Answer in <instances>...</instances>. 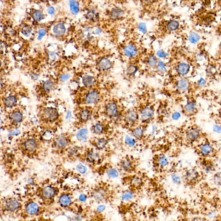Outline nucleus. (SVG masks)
<instances>
[{"instance_id": "f257e3e1", "label": "nucleus", "mask_w": 221, "mask_h": 221, "mask_svg": "<svg viewBox=\"0 0 221 221\" xmlns=\"http://www.w3.org/2000/svg\"><path fill=\"white\" fill-rule=\"evenodd\" d=\"M208 137L198 125L192 124L184 130L179 141L181 145L192 149Z\"/></svg>"}, {"instance_id": "f03ea898", "label": "nucleus", "mask_w": 221, "mask_h": 221, "mask_svg": "<svg viewBox=\"0 0 221 221\" xmlns=\"http://www.w3.org/2000/svg\"><path fill=\"white\" fill-rule=\"evenodd\" d=\"M198 157L213 158L218 160L221 154V149L217 142L208 137L192 149Z\"/></svg>"}, {"instance_id": "7ed1b4c3", "label": "nucleus", "mask_w": 221, "mask_h": 221, "mask_svg": "<svg viewBox=\"0 0 221 221\" xmlns=\"http://www.w3.org/2000/svg\"><path fill=\"white\" fill-rule=\"evenodd\" d=\"M207 175L196 165L184 169L181 180L186 187L194 189L206 180Z\"/></svg>"}, {"instance_id": "20e7f679", "label": "nucleus", "mask_w": 221, "mask_h": 221, "mask_svg": "<svg viewBox=\"0 0 221 221\" xmlns=\"http://www.w3.org/2000/svg\"><path fill=\"white\" fill-rule=\"evenodd\" d=\"M217 159L198 157L196 161V166L206 174H213L217 171L218 164Z\"/></svg>"}, {"instance_id": "39448f33", "label": "nucleus", "mask_w": 221, "mask_h": 221, "mask_svg": "<svg viewBox=\"0 0 221 221\" xmlns=\"http://www.w3.org/2000/svg\"><path fill=\"white\" fill-rule=\"evenodd\" d=\"M109 193L108 189L103 187H100L94 191L93 193V197L97 202L104 201L108 198Z\"/></svg>"}, {"instance_id": "423d86ee", "label": "nucleus", "mask_w": 221, "mask_h": 221, "mask_svg": "<svg viewBox=\"0 0 221 221\" xmlns=\"http://www.w3.org/2000/svg\"><path fill=\"white\" fill-rule=\"evenodd\" d=\"M122 169L127 172H131L135 169V165L132 161L129 158L123 159L121 162Z\"/></svg>"}, {"instance_id": "0eeeda50", "label": "nucleus", "mask_w": 221, "mask_h": 221, "mask_svg": "<svg viewBox=\"0 0 221 221\" xmlns=\"http://www.w3.org/2000/svg\"><path fill=\"white\" fill-rule=\"evenodd\" d=\"M45 116L49 121H53L58 119L59 113L57 109L53 108H46L44 111Z\"/></svg>"}, {"instance_id": "6e6552de", "label": "nucleus", "mask_w": 221, "mask_h": 221, "mask_svg": "<svg viewBox=\"0 0 221 221\" xmlns=\"http://www.w3.org/2000/svg\"><path fill=\"white\" fill-rule=\"evenodd\" d=\"M138 119V113L134 110H130L126 116L125 121L129 125L132 126L135 124Z\"/></svg>"}, {"instance_id": "1a4fd4ad", "label": "nucleus", "mask_w": 221, "mask_h": 221, "mask_svg": "<svg viewBox=\"0 0 221 221\" xmlns=\"http://www.w3.org/2000/svg\"><path fill=\"white\" fill-rule=\"evenodd\" d=\"M118 112V106L114 102H110L105 107V112L110 117H115Z\"/></svg>"}, {"instance_id": "9d476101", "label": "nucleus", "mask_w": 221, "mask_h": 221, "mask_svg": "<svg viewBox=\"0 0 221 221\" xmlns=\"http://www.w3.org/2000/svg\"><path fill=\"white\" fill-rule=\"evenodd\" d=\"M154 114L153 109L151 107H146L141 112V118L143 121H146L152 119Z\"/></svg>"}, {"instance_id": "9b49d317", "label": "nucleus", "mask_w": 221, "mask_h": 221, "mask_svg": "<svg viewBox=\"0 0 221 221\" xmlns=\"http://www.w3.org/2000/svg\"><path fill=\"white\" fill-rule=\"evenodd\" d=\"M98 66L101 70L105 71L110 69L112 67V64L110 60L107 58H103L99 61Z\"/></svg>"}, {"instance_id": "f8f14e48", "label": "nucleus", "mask_w": 221, "mask_h": 221, "mask_svg": "<svg viewBox=\"0 0 221 221\" xmlns=\"http://www.w3.org/2000/svg\"><path fill=\"white\" fill-rule=\"evenodd\" d=\"M124 53L127 57L132 58L137 55L138 50L136 47L132 45H127L124 48Z\"/></svg>"}, {"instance_id": "ddd939ff", "label": "nucleus", "mask_w": 221, "mask_h": 221, "mask_svg": "<svg viewBox=\"0 0 221 221\" xmlns=\"http://www.w3.org/2000/svg\"><path fill=\"white\" fill-rule=\"evenodd\" d=\"M99 99V94L97 91H92L89 92L86 96V101L88 104H93L98 101Z\"/></svg>"}, {"instance_id": "4468645a", "label": "nucleus", "mask_w": 221, "mask_h": 221, "mask_svg": "<svg viewBox=\"0 0 221 221\" xmlns=\"http://www.w3.org/2000/svg\"><path fill=\"white\" fill-rule=\"evenodd\" d=\"M190 67L189 65L186 63H181L177 67V70L178 73L181 75H187L189 72Z\"/></svg>"}, {"instance_id": "2eb2a0df", "label": "nucleus", "mask_w": 221, "mask_h": 221, "mask_svg": "<svg viewBox=\"0 0 221 221\" xmlns=\"http://www.w3.org/2000/svg\"><path fill=\"white\" fill-rule=\"evenodd\" d=\"M53 32L55 35L59 37L63 36L66 32V28L64 25L62 23L57 24L53 29Z\"/></svg>"}, {"instance_id": "dca6fc26", "label": "nucleus", "mask_w": 221, "mask_h": 221, "mask_svg": "<svg viewBox=\"0 0 221 221\" xmlns=\"http://www.w3.org/2000/svg\"><path fill=\"white\" fill-rule=\"evenodd\" d=\"M196 110V104L195 102H188L184 106V110L188 115H193Z\"/></svg>"}, {"instance_id": "f3484780", "label": "nucleus", "mask_w": 221, "mask_h": 221, "mask_svg": "<svg viewBox=\"0 0 221 221\" xmlns=\"http://www.w3.org/2000/svg\"><path fill=\"white\" fill-rule=\"evenodd\" d=\"M69 5L71 13L74 15H76L79 13V4L76 0H70Z\"/></svg>"}, {"instance_id": "a211bd4d", "label": "nucleus", "mask_w": 221, "mask_h": 221, "mask_svg": "<svg viewBox=\"0 0 221 221\" xmlns=\"http://www.w3.org/2000/svg\"><path fill=\"white\" fill-rule=\"evenodd\" d=\"M212 181L215 185L221 187V170L216 171L212 174Z\"/></svg>"}, {"instance_id": "6ab92c4d", "label": "nucleus", "mask_w": 221, "mask_h": 221, "mask_svg": "<svg viewBox=\"0 0 221 221\" xmlns=\"http://www.w3.org/2000/svg\"><path fill=\"white\" fill-rule=\"evenodd\" d=\"M39 206L35 203H32L29 204L26 207V212L30 215H33L36 214L39 211Z\"/></svg>"}, {"instance_id": "aec40b11", "label": "nucleus", "mask_w": 221, "mask_h": 221, "mask_svg": "<svg viewBox=\"0 0 221 221\" xmlns=\"http://www.w3.org/2000/svg\"><path fill=\"white\" fill-rule=\"evenodd\" d=\"M43 196L45 198L49 199L52 198L55 194V190L51 187H46L42 190Z\"/></svg>"}, {"instance_id": "412c9836", "label": "nucleus", "mask_w": 221, "mask_h": 221, "mask_svg": "<svg viewBox=\"0 0 221 221\" xmlns=\"http://www.w3.org/2000/svg\"><path fill=\"white\" fill-rule=\"evenodd\" d=\"M19 203L16 200H10L8 201L6 205V208L10 211H14L19 207Z\"/></svg>"}, {"instance_id": "4be33fe9", "label": "nucleus", "mask_w": 221, "mask_h": 221, "mask_svg": "<svg viewBox=\"0 0 221 221\" xmlns=\"http://www.w3.org/2000/svg\"><path fill=\"white\" fill-rule=\"evenodd\" d=\"M189 86V82L187 80L185 79H182L180 80L177 83V88L181 91H185L188 88Z\"/></svg>"}, {"instance_id": "5701e85b", "label": "nucleus", "mask_w": 221, "mask_h": 221, "mask_svg": "<svg viewBox=\"0 0 221 221\" xmlns=\"http://www.w3.org/2000/svg\"><path fill=\"white\" fill-rule=\"evenodd\" d=\"M25 147L29 151H32L36 149L37 144L34 140L29 139L25 143Z\"/></svg>"}, {"instance_id": "b1692460", "label": "nucleus", "mask_w": 221, "mask_h": 221, "mask_svg": "<svg viewBox=\"0 0 221 221\" xmlns=\"http://www.w3.org/2000/svg\"><path fill=\"white\" fill-rule=\"evenodd\" d=\"M95 80L92 76H86L83 79V83L86 86H92L94 84Z\"/></svg>"}, {"instance_id": "393cba45", "label": "nucleus", "mask_w": 221, "mask_h": 221, "mask_svg": "<svg viewBox=\"0 0 221 221\" xmlns=\"http://www.w3.org/2000/svg\"><path fill=\"white\" fill-rule=\"evenodd\" d=\"M17 99L14 96H9L5 99L4 101L5 105L8 107H11L15 105L17 102Z\"/></svg>"}, {"instance_id": "a878e982", "label": "nucleus", "mask_w": 221, "mask_h": 221, "mask_svg": "<svg viewBox=\"0 0 221 221\" xmlns=\"http://www.w3.org/2000/svg\"><path fill=\"white\" fill-rule=\"evenodd\" d=\"M108 143V140L105 138H100L97 140V143H96V146L98 149H102L105 147Z\"/></svg>"}, {"instance_id": "bb28decb", "label": "nucleus", "mask_w": 221, "mask_h": 221, "mask_svg": "<svg viewBox=\"0 0 221 221\" xmlns=\"http://www.w3.org/2000/svg\"><path fill=\"white\" fill-rule=\"evenodd\" d=\"M10 118L15 122L19 123L22 120L23 115L19 111H15L11 114Z\"/></svg>"}, {"instance_id": "cd10ccee", "label": "nucleus", "mask_w": 221, "mask_h": 221, "mask_svg": "<svg viewBox=\"0 0 221 221\" xmlns=\"http://www.w3.org/2000/svg\"><path fill=\"white\" fill-rule=\"evenodd\" d=\"M133 134L136 139L140 140L142 139L143 136V130L141 127H136L133 130Z\"/></svg>"}, {"instance_id": "c85d7f7f", "label": "nucleus", "mask_w": 221, "mask_h": 221, "mask_svg": "<svg viewBox=\"0 0 221 221\" xmlns=\"http://www.w3.org/2000/svg\"><path fill=\"white\" fill-rule=\"evenodd\" d=\"M32 18L36 21H40L44 18V15L42 11L40 10H35L32 14Z\"/></svg>"}, {"instance_id": "c756f323", "label": "nucleus", "mask_w": 221, "mask_h": 221, "mask_svg": "<svg viewBox=\"0 0 221 221\" xmlns=\"http://www.w3.org/2000/svg\"><path fill=\"white\" fill-rule=\"evenodd\" d=\"M100 159L99 155L96 152H90L88 154L87 160L90 162L93 163L98 160Z\"/></svg>"}, {"instance_id": "7c9ffc66", "label": "nucleus", "mask_w": 221, "mask_h": 221, "mask_svg": "<svg viewBox=\"0 0 221 221\" xmlns=\"http://www.w3.org/2000/svg\"><path fill=\"white\" fill-rule=\"evenodd\" d=\"M59 202L63 206H68L71 203V200L68 196L64 195L60 198Z\"/></svg>"}, {"instance_id": "2f4dec72", "label": "nucleus", "mask_w": 221, "mask_h": 221, "mask_svg": "<svg viewBox=\"0 0 221 221\" xmlns=\"http://www.w3.org/2000/svg\"><path fill=\"white\" fill-rule=\"evenodd\" d=\"M179 23L176 20L171 21L168 24L167 28L168 30L170 31H175L179 28Z\"/></svg>"}, {"instance_id": "473e14b6", "label": "nucleus", "mask_w": 221, "mask_h": 221, "mask_svg": "<svg viewBox=\"0 0 221 221\" xmlns=\"http://www.w3.org/2000/svg\"><path fill=\"white\" fill-rule=\"evenodd\" d=\"M189 41L192 44H196L200 40V37L195 32H192L189 37Z\"/></svg>"}, {"instance_id": "72a5a7b5", "label": "nucleus", "mask_w": 221, "mask_h": 221, "mask_svg": "<svg viewBox=\"0 0 221 221\" xmlns=\"http://www.w3.org/2000/svg\"><path fill=\"white\" fill-rule=\"evenodd\" d=\"M148 63L151 67H155L158 64V60L157 57L154 55L150 56L148 60Z\"/></svg>"}, {"instance_id": "f704fd0d", "label": "nucleus", "mask_w": 221, "mask_h": 221, "mask_svg": "<svg viewBox=\"0 0 221 221\" xmlns=\"http://www.w3.org/2000/svg\"><path fill=\"white\" fill-rule=\"evenodd\" d=\"M67 143L66 138L63 137H60L56 141V144L60 147H64L67 145Z\"/></svg>"}, {"instance_id": "c9c22d12", "label": "nucleus", "mask_w": 221, "mask_h": 221, "mask_svg": "<svg viewBox=\"0 0 221 221\" xmlns=\"http://www.w3.org/2000/svg\"><path fill=\"white\" fill-rule=\"evenodd\" d=\"M134 197V194L131 191H126L123 193L122 200L124 201H128L131 200Z\"/></svg>"}, {"instance_id": "e433bc0d", "label": "nucleus", "mask_w": 221, "mask_h": 221, "mask_svg": "<svg viewBox=\"0 0 221 221\" xmlns=\"http://www.w3.org/2000/svg\"><path fill=\"white\" fill-rule=\"evenodd\" d=\"M107 175L109 178L114 179L119 176V173L118 171L115 168H110L108 170Z\"/></svg>"}, {"instance_id": "4c0bfd02", "label": "nucleus", "mask_w": 221, "mask_h": 221, "mask_svg": "<svg viewBox=\"0 0 221 221\" xmlns=\"http://www.w3.org/2000/svg\"><path fill=\"white\" fill-rule=\"evenodd\" d=\"M93 131L94 133L97 134H102L104 131V127L100 124H97L94 126Z\"/></svg>"}, {"instance_id": "58836bf2", "label": "nucleus", "mask_w": 221, "mask_h": 221, "mask_svg": "<svg viewBox=\"0 0 221 221\" xmlns=\"http://www.w3.org/2000/svg\"><path fill=\"white\" fill-rule=\"evenodd\" d=\"M158 163L161 166H166L168 164V160L165 156H162L159 157Z\"/></svg>"}, {"instance_id": "ea45409f", "label": "nucleus", "mask_w": 221, "mask_h": 221, "mask_svg": "<svg viewBox=\"0 0 221 221\" xmlns=\"http://www.w3.org/2000/svg\"><path fill=\"white\" fill-rule=\"evenodd\" d=\"M31 31H32V29L29 26H24L22 29V33L26 37H28L30 35Z\"/></svg>"}, {"instance_id": "a19ab883", "label": "nucleus", "mask_w": 221, "mask_h": 221, "mask_svg": "<svg viewBox=\"0 0 221 221\" xmlns=\"http://www.w3.org/2000/svg\"><path fill=\"white\" fill-rule=\"evenodd\" d=\"M89 110H84L82 111L80 115L81 119L83 121H87L89 117Z\"/></svg>"}, {"instance_id": "79ce46f5", "label": "nucleus", "mask_w": 221, "mask_h": 221, "mask_svg": "<svg viewBox=\"0 0 221 221\" xmlns=\"http://www.w3.org/2000/svg\"><path fill=\"white\" fill-rule=\"evenodd\" d=\"M86 17L88 19L91 20H96L97 18V14L95 11L93 10H91L88 12L86 14Z\"/></svg>"}, {"instance_id": "37998d69", "label": "nucleus", "mask_w": 221, "mask_h": 221, "mask_svg": "<svg viewBox=\"0 0 221 221\" xmlns=\"http://www.w3.org/2000/svg\"><path fill=\"white\" fill-rule=\"evenodd\" d=\"M53 86V83L51 81L48 80L44 83L43 85V89L45 91H48L52 88Z\"/></svg>"}, {"instance_id": "c03bdc74", "label": "nucleus", "mask_w": 221, "mask_h": 221, "mask_svg": "<svg viewBox=\"0 0 221 221\" xmlns=\"http://www.w3.org/2000/svg\"><path fill=\"white\" fill-rule=\"evenodd\" d=\"M137 71V67L134 65L130 66L129 67L127 68V73L130 75H134L136 73Z\"/></svg>"}, {"instance_id": "a18cd8bd", "label": "nucleus", "mask_w": 221, "mask_h": 221, "mask_svg": "<svg viewBox=\"0 0 221 221\" xmlns=\"http://www.w3.org/2000/svg\"><path fill=\"white\" fill-rule=\"evenodd\" d=\"M142 180L140 178L136 177V178H133L131 181V184L134 187L140 186L142 184Z\"/></svg>"}, {"instance_id": "49530a36", "label": "nucleus", "mask_w": 221, "mask_h": 221, "mask_svg": "<svg viewBox=\"0 0 221 221\" xmlns=\"http://www.w3.org/2000/svg\"><path fill=\"white\" fill-rule=\"evenodd\" d=\"M87 134V130L86 129H82L80 130V131H79L78 134H77V137L78 138H82L83 137H84Z\"/></svg>"}, {"instance_id": "de8ad7c7", "label": "nucleus", "mask_w": 221, "mask_h": 221, "mask_svg": "<svg viewBox=\"0 0 221 221\" xmlns=\"http://www.w3.org/2000/svg\"><path fill=\"white\" fill-rule=\"evenodd\" d=\"M77 169L80 173H82V174H84L86 171V167L83 165L81 164H80L77 166Z\"/></svg>"}, {"instance_id": "09e8293b", "label": "nucleus", "mask_w": 221, "mask_h": 221, "mask_svg": "<svg viewBox=\"0 0 221 221\" xmlns=\"http://www.w3.org/2000/svg\"><path fill=\"white\" fill-rule=\"evenodd\" d=\"M126 144L130 146H133L135 144V141L132 138L127 137L125 139Z\"/></svg>"}, {"instance_id": "8fccbe9b", "label": "nucleus", "mask_w": 221, "mask_h": 221, "mask_svg": "<svg viewBox=\"0 0 221 221\" xmlns=\"http://www.w3.org/2000/svg\"><path fill=\"white\" fill-rule=\"evenodd\" d=\"M158 68L159 70L161 71H165L166 70L165 66L163 63L161 61H160L158 63Z\"/></svg>"}, {"instance_id": "3c124183", "label": "nucleus", "mask_w": 221, "mask_h": 221, "mask_svg": "<svg viewBox=\"0 0 221 221\" xmlns=\"http://www.w3.org/2000/svg\"><path fill=\"white\" fill-rule=\"evenodd\" d=\"M46 33V31H45L44 29H40V31H39V36H38V40H41L42 38V37L45 36Z\"/></svg>"}, {"instance_id": "603ef678", "label": "nucleus", "mask_w": 221, "mask_h": 221, "mask_svg": "<svg viewBox=\"0 0 221 221\" xmlns=\"http://www.w3.org/2000/svg\"><path fill=\"white\" fill-rule=\"evenodd\" d=\"M157 55L160 58H164L166 57L167 55L166 53H165V51H163V50H159V51L157 52Z\"/></svg>"}, {"instance_id": "864d4df0", "label": "nucleus", "mask_w": 221, "mask_h": 221, "mask_svg": "<svg viewBox=\"0 0 221 221\" xmlns=\"http://www.w3.org/2000/svg\"><path fill=\"white\" fill-rule=\"evenodd\" d=\"M70 78V75L69 74H65L61 75L60 78H61V80L62 81H66L67 80H68V79Z\"/></svg>"}, {"instance_id": "5fc2aeb1", "label": "nucleus", "mask_w": 221, "mask_h": 221, "mask_svg": "<svg viewBox=\"0 0 221 221\" xmlns=\"http://www.w3.org/2000/svg\"><path fill=\"white\" fill-rule=\"evenodd\" d=\"M139 28H140V30H141V32H144V33L146 32V25L144 24H141L140 25Z\"/></svg>"}, {"instance_id": "6e6d98bb", "label": "nucleus", "mask_w": 221, "mask_h": 221, "mask_svg": "<svg viewBox=\"0 0 221 221\" xmlns=\"http://www.w3.org/2000/svg\"><path fill=\"white\" fill-rule=\"evenodd\" d=\"M180 114L179 112H175L172 115V118L174 120H177L180 118Z\"/></svg>"}, {"instance_id": "4d7b16f0", "label": "nucleus", "mask_w": 221, "mask_h": 221, "mask_svg": "<svg viewBox=\"0 0 221 221\" xmlns=\"http://www.w3.org/2000/svg\"><path fill=\"white\" fill-rule=\"evenodd\" d=\"M20 133V130H14V131H12L11 133H10L8 136H12V135H17L19 134Z\"/></svg>"}, {"instance_id": "13d9d810", "label": "nucleus", "mask_w": 221, "mask_h": 221, "mask_svg": "<svg viewBox=\"0 0 221 221\" xmlns=\"http://www.w3.org/2000/svg\"><path fill=\"white\" fill-rule=\"evenodd\" d=\"M48 13H49L50 15H53L55 13V8L53 7H49V9L48 10Z\"/></svg>"}, {"instance_id": "bf43d9fd", "label": "nucleus", "mask_w": 221, "mask_h": 221, "mask_svg": "<svg viewBox=\"0 0 221 221\" xmlns=\"http://www.w3.org/2000/svg\"><path fill=\"white\" fill-rule=\"evenodd\" d=\"M218 207V212L219 213V220H221V203H220Z\"/></svg>"}, {"instance_id": "052dcab7", "label": "nucleus", "mask_w": 221, "mask_h": 221, "mask_svg": "<svg viewBox=\"0 0 221 221\" xmlns=\"http://www.w3.org/2000/svg\"><path fill=\"white\" fill-rule=\"evenodd\" d=\"M79 199H80V201H86V196L84 195V194H81V195L80 196V197H79Z\"/></svg>"}, {"instance_id": "680f3d73", "label": "nucleus", "mask_w": 221, "mask_h": 221, "mask_svg": "<svg viewBox=\"0 0 221 221\" xmlns=\"http://www.w3.org/2000/svg\"><path fill=\"white\" fill-rule=\"evenodd\" d=\"M105 207L104 206H100L98 208V209H97V210H98V211H100H100H103L105 209Z\"/></svg>"}, {"instance_id": "e2e57ef3", "label": "nucleus", "mask_w": 221, "mask_h": 221, "mask_svg": "<svg viewBox=\"0 0 221 221\" xmlns=\"http://www.w3.org/2000/svg\"><path fill=\"white\" fill-rule=\"evenodd\" d=\"M205 84V81L204 80H203V79L200 80V82H199V84L200 85H204Z\"/></svg>"}, {"instance_id": "0e129e2a", "label": "nucleus", "mask_w": 221, "mask_h": 221, "mask_svg": "<svg viewBox=\"0 0 221 221\" xmlns=\"http://www.w3.org/2000/svg\"><path fill=\"white\" fill-rule=\"evenodd\" d=\"M71 112H70V111H68V113H67V115L66 119H69L71 117Z\"/></svg>"}, {"instance_id": "69168bd1", "label": "nucleus", "mask_w": 221, "mask_h": 221, "mask_svg": "<svg viewBox=\"0 0 221 221\" xmlns=\"http://www.w3.org/2000/svg\"><path fill=\"white\" fill-rule=\"evenodd\" d=\"M45 1H48V0H45Z\"/></svg>"}]
</instances>
